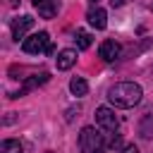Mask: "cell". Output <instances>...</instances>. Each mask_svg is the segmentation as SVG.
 Masks as SVG:
<instances>
[{
    "label": "cell",
    "mask_w": 153,
    "mask_h": 153,
    "mask_svg": "<svg viewBox=\"0 0 153 153\" xmlns=\"http://www.w3.org/2000/svg\"><path fill=\"white\" fill-rule=\"evenodd\" d=\"M50 79V74L48 72H41V74H33V76H29V79H24V84H22V88L17 91V93H12L10 98H19V96H24V93H29V91H33V88H38V86H43L45 81Z\"/></svg>",
    "instance_id": "5"
},
{
    "label": "cell",
    "mask_w": 153,
    "mask_h": 153,
    "mask_svg": "<svg viewBox=\"0 0 153 153\" xmlns=\"http://www.w3.org/2000/svg\"><path fill=\"white\" fill-rule=\"evenodd\" d=\"M36 10H38V14H41L43 19H53V17L57 14V0H45V2L36 5Z\"/></svg>",
    "instance_id": "10"
},
{
    "label": "cell",
    "mask_w": 153,
    "mask_h": 153,
    "mask_svg": "<svg viewBox=\"0 0 153 153\" xmlns=\"http://www.w3.org/2000/svg\"><path fill=\"white\" fill-rule=\"evenodd\" d=\"M124 2H127V0H110V5H112V7H120V5H124Z\"/></svg>",
    "instance_id": "16"
},
{
    "label": "cell",
    "mask_w": 153,
    "mask_h": 153,
    "mask_svg": "<svg viewBox=\"0 0 153 153\" xmlns=\"http://www.w3.org/2000/svg\"><path fill=\"white\" fill-rule=\"evenodd\" d=\"M115 153H139V148L134 146V143H124L120 151H115Z\"/></svg>",
    "instance_id": "15"
},
{
    "label": "cell",
    "mask_w": 153,
    "mask_h": 153,
    "mask_svg": "<svg viewBox=\"0 0 153 153\" xmlns=\"http://www.w3.org/2000/svg\"><path fill=\"white\" fill-rule=\"evenodd\" d=\"M86 19H88V24H91L96 31H103V29L108 26V12H105L103 7H91L88 14H86Z\"/></svg>",
    "instance_id": "6"
},
{
    "label": "cell",
    "mask_w": 153,
    "mask_h": 153,
    "mask_svg": "<svg viewBox=\"0 0 153 153\" xmlns=\"http://www.w3.org/2000/svg\"><path fill=\"white\" fill-rule=\"evenodd\" d=\"M48 153H50V151H48Z\"/></svg>",
    "instance_id": "19"
},
{
    "label": "cell",
    "mask_w": 153,
    "mask_h": 153,
    "mask_svg": "<svg viewBox=\"0 0 153 153\" xmlns=\"http://www.w3.org/2000/svg\"><path fill=\"white\" fill-rule=\"evenodd\" d=\"M41 2H45V0H33V7H36V5H41Z\"/></svg>",
    "instance_id": "17"
},
{
    "label": "cell",
    "mask_w": 153,
    "mask_h": 153,
    "mask_svg": "<svg viewBox=\"0 0 153 153\" xmlns=\"http://www.w3.org/2000/svg\"><path fill=\"white\" fill-rule=\"evenodd\" d=\"M98 55L105 60V62H112L120 57V43L117 41H103L100 48H98Z\"/></svg>",
    "instance_id": "8"
},
{
    "label": "cell",
    "mask_w": 153,
    "mask_h": 153,
    "mask_svg": "<svg viewBox=\"0 0 153 153\" xmlns=\"http://www.w3.org/2000/svg\"><path fill=\"white\" fill-rule=\"evenodd\" d=\"M69 91H72L76 98L86 96V93H88V84H86V79H81V76H74V79L69 81Z\"/></svg>",
    "instance_id": "11"
},
{
    "label": "cell",
    "mask_w": 153,
    "mask_h": 153,
    "mask_svg": "<svg viewBox=\"0 0 153 153\" xmlns=\"http://www.w3.org/2000/svg\"><path fill=\"white\" fill-rule=\"evenodd\" d=\"M96 124H98L103 131H108V134H115L117 127H120V122H117V117H115V110H110V108H105V105L96 110Z\"/></svg>",
    "instance_id": "4"
},
{
    "label": "cell",
    "mask_w": 153,
    "mask_h": 153,
    "mask_svg": "<svg viewBox=\"0 0 153 153\" xmlns=\"http://www.w3.org/2000/svg\"><path fill=\"white\" fill-rule=\"evenodd\" d=\"M22 50H24V53H29V55H38V53L50 55V53H53V43H50L48 31H38V33H33V36L24 38V41H22Z\"/></svg>",
    "instance_id": "3"
},
{
    "label": "cell",
    "mask_w": 153,
    "mask_h": 153,
    "mask_svg": "<svg viewBox=\"0 0 153 153\" xmlns=\"http://www.w3.org/2000/svg\"><path fill=\"white\" fill-rule=\"evenodd\" d=\"M141 96H143V91L134 81H120V84L108 88V100L115 108H134L141 100Z\"/></svg>",
    "instance_id": "1"
},
{
    "label": "cell",
    "mask_w": 153,
    "mask_h": 153,
    "mask_svg": "<svg viewBox=\"0 0 153 153\" xmlns=\"http://www.w3.org/2000/svg\"><path fill=\"white\" fill-rule=\"evenodd\" d=\"M55 62H57V69H69V67L76 62V50H74V48H65V50H60Z\"/></svg>",
    "instance_id": "9"
},
{
    "label": "cell",
    "mask_w": 153,
    "mask_h": 153,
    "mask_svg": "<svg viewBox=\"0 0 153 153\" xmlns=\"http://www.w3.org/2000/svg\"><path fill=\"white\" fill-rule=\"evenodd\" d=\"M139 134L141 139H153V115H146L139 124Z\"/></svg>",
    "instance_id": "13"
},
{
    "label": "cell",
    "mask_w": 153,
    "mask_h": 153,
    "mask_svg": "<svg viewBox=\"0 0 153 153\" xmlns=\"http://www.w3.org/2000/svg\"><path fill=\"white\" fill-rule=\"evenodd\" d=\"M33 26V17H29V14H24V17H17V19H12V36H14V41H19V38H24V33L29 31Z\"/></svg>",
    "instance_id": "7"
},
{
    "label": "cell",
    "mask_w": 153,
    "mask_h": 153,
    "mask_svg": "<svg viewBox=\"0 0 153 153\" xmlns=\"http://www.w3.org/2000/svg\"><path fill=\"white\" fill-rule=\"evenodd\" d=\"M91 43H93V38H91L88 31H76V48H79V50L91 48Z\"/></svg>",
    "instance_id": "14"
},
{
    "label": "cell",
    "mask_w": 153,
    "mask_h": 153,
    "mask_svg": "<svg viewBox=\"0 0 153 153\" xmlns=\"http://www.w3.org/2000/svg\"><path fill=\"white\" fill-rule=\"evenodd\" d=\"M0 153H24V146L17 139H5L0 143Z\"/></svg>",
    "instance_id": "12"
},
{
    "label": "cell",
    "mask_w": 153,
    "mask_h": 153,
    "mask_svg": "<svg viewBox=\"0 0 153 153\" xmlns=\"http://www.w3.org/2000/svg\"><path fill=\"white\" fill-rule=\"evenodd\" d=\"M105 139L96 127H84L79 131V148L81 153H105Z\"/></svg>",
    "instance_id": "2"
},
{
    "label": "cell",
    "mask_w": 153,
    "mask_h": 153,
    "mask_svg": "<svg viewBox=\"0 0 153 153\" xmlns=\"http://www.w3.org/2000/svg\"><path fill=\"white\" fill-rule=\"evenodd\" d=\"M91 2H96V0H91Z\"/></svg>",
    "instance_id": "18"
}]
</instances>
